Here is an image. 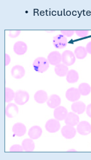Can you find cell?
Segmentation results:
<instances>
[{
	"mask_svg": "<svg viewBox=\"0 0 91 160\" xmlns=\"http://www.w3.org/2000/svg\"><path fill=\"white\" fill-rule=\"evenodd\" d=\"M50 64L47 59L43 57H38L36 58L33 62V67L35 71L43 73L47 71L49 68Z\"/></svg>",
	"mask_w": 91,
	"mask_h": 160,
	"instance_id": "6da1fadb",
	"label": "cell"
},
{
	"mask_svg": "<svg viewBox=\"0 0 91 160\" xmlns=\"http://www.w3.org/2000/svg\"><path fill=\"white\" fill-rule=\"evenodd\" d=\"M30 98L28 93L23 90H18L15 93V102L16 104L19 105H23L26 103Z\"/></svg>",
	"mask_w": 91,
	"mask_h": 160,
	"instance_id": "7a4b0ae2",
	"label": "cell"
},
{
	"mask_svg": "<svg viewBox=\"0 0 91 160\" xmlns=\"http://www.w3.org/2000/svg\"><path fill=\"white\" fill-rule=\"evenodd\" d=\"M45 128L49 132L55 133L60 130V124L58 120L55 118H51L45 124Z\"/></svg>",
	"mask_w": 91,
	"mask_h": 160,
	"instance_id": "3957f363",
	"label": "cell"
},
{
	"mask_svg": "<svg viewBox=\"0 0 91 160\" xmlns=\"http://www.w3.org/2000/svg\"><path fill=\"white\" fill-rule=\"evenodd\" d=\"M76 58L74 53L69 50H66L62 54V62L67 66L73 65L75 62Z\"/></svg>",
	"mask_w": 91,
	"mask_h": 160,
	"instance_id": "277c9868",
	"label": "cell"
},
{
	"mask_svg": "<svg viewBox=\"0 0 91 160\" xmlns=\"http://www.w3.org/2000/svg\"><path fill=\"white\" fill-rule=\"evenodd\" d=\"M67 38L62 34H59L53 38V45L58 49L65 48L67 46Z\"/></svg>",
	"mask_w": 91,
	"mask_h": 160,
	"instance_id": "5b68a950",
	"label": "cell"
},
{
	"mask_svg": "<svg viewBox=\"0 0 91 160\" xmlns=\"http://www.w3.org/2000/svg\"><path fill=\"white\" fill-rule=\"evenodd\" d=\"M77 132L82 136H87L91 132V125L87 121H81L77 126Z\"/></svg>",
	"mask_w": 91,
	"mask_h": 160,
	"instance_id": "8992f818",
	"label": "cell"
},
{
	"mask_svg": "<svg viewBox=\"0 0 91 160\" xmlns=\"http://www.w3.org/2000/svg\"><path fill=\"white\" fill-rule=\"evenodd\" d=\"M80 93L78 88H70L67 90L65 93L66 98L72 102H75L78 101L80 98Z\"/></svg>",
	"mask_w": 91,
	"mask_h": 160,
	"instance_id": "52a82bcc",
	"label": "cell"
},
{
	"mask_svg": "<svg viewBox=\"0 0 91 160\" xmlns=\"http://www.w3.org/2000/svg\"><path fill=\"white\" fill-rule=\"evenodd\" d=\"M77 133V130L74 126L66 125L61 129V134L64 138L67 139H71L74 138Z\"/></svg>",
	"mask_w": 91,
	"mask_h": 160,
	"instance_id": "ba28073f",
	"label": "cell"
},
{
	"mask_svg": "<svg viewBox=\"0 0 91 160\" xmlns=\"http://www.w3.org/2000/svg\"><path fill=\"white\" fill-rule=\"evenodd\" d=\"M67 109L63 106H59L56 108H55L54 111V116L55 119L58 120L59 121H64L68 114Z\"/></svg>",
	"mask_w": 91,
	"mask_h": 160,
	"instance_id": "9c48e42d",
	"label": "cell"
},
{
	"mask_svg": "<svg viewBox=\"0 0 91 160\" xmlns=\"http://www.w3.org/2000/svg\"><path fill=\"white\" fill-rule=\"evenodd\" d=\"M47 60L50 64L57 66L62 62V54L59 51L51 52L48 55Z\"/></svg>",
	"mask_w": 91,
	"mask_h": 160,
	"instance_id": "30bf717a",
	"label": "cell"
},
{
	"mask_svg": "<svg viewBox=\"0 0 91 160\" xmlns=\"http://www.w3.org/2000/svg\"><path fill=\"white\" fill-rule=\"evenodd\" d=\"M65 124L66 125L75 126L79 123V117L77 115V113L73 112L68 113L66 118L64 120Z\"/></svg>",
	"mask_w": 91,
	"mask_h": 160,
	"instance_id": "8fae6325",
	"label": "cell"
},
{
	"mask_svg": "<svg viewBox=\"0 0 91 160\" xmlns=\"http://www.w3.org/2000/svg\"><path fill=\"white\" fill-rule=\"evenodd\" d=\"M18 106L13 103H9L5 108V115L8 118H13L18 113Z\"/></svg>",
	"mask_w": 91,
	"mask_h": 160,
	"instance_id": "7c38bea8",
	"label": "cell"
},
{
	"mask_svg": "<svg viewBox=\"0 0 91 160\" xmlns=\"http://www.w3.org/2000/svg\"><path fill=\"white\" fill-rule=\"evenodd\" d=\"M28 49L27 45L23 41H18L13 46V51L18 56L25 54Z\"/></svg>",
	"mask_w": 91,
	"mask_h": 160,
	"instance_id": "4fadbf2b",
	"label": "cell"
},
{
	"mask_svg": "<svg viewBox=\"0 0 91 160\" xmlns=\"http://www.w3.org/2000/svg\"><path fill=\"white\" fill-rule=\"evenodd\" d=\"M12 131L15 136L18 137H22L26 134V128L23 124L18 122L13 125Z\"/></svg>",
	"mask_w": 91,
	"mask_h": 160,
	"instance_id": "5bb4252c",
	"label": "cell"
},
{
	"mask_svg": "<svg viewBox=\"0 0 91 160\" xmlns=\"http://www.w3.org/2000/svg\"><path fill=\"white\" fill-rule=\"evenodd\" d=\"M12 75L16 79H21L25 74V70L22 66L16 65L14 66L11 71Z\"/></svg>",
	"mask_w": 91,
	"mask_h": 160,
	"instance_id": "9a60e30c",
	"label": "cell"
},
{
	"mask_svg": "<svg viewBox=\"0 0 91 160\" xmlns=\"http://www.w3.org/2000/svg\"><path fill=\"white\" fill-rule=\"evenodd\" d=\"M48 99L47 93L44 90H38L34 95V100L38 103H44L47 102Z\"/></svg>",
	"mask_w": 91,
	"mask_h": 160,
	"instance_id": "2e32d148",
	"label": "cell"
},
{
	"mask_svg": "<svg viewBox=\"0 0 91 160\" xmlns=\"http://www.w3.org/2000/svg\"><path fill=\"white\" fill-rule=\"evenodd\" d=\"M47 103L49 107L55 109L60 105L61 98L59 95L56 94H53L49 97L47 102Z\"/></svg>",
	"mask_w": 91,
	"mask_h": 160,
	"instance_id": "e0dca14e",
	"label": "cell"
},
{
	"mask_svg": "<svg viewBox=\"0 0 91 160\" xmlns=\"http://www.w3.org/2000/svg\"><path fill=\"white\" fill-rule=\"evenodd\" d=\"M30 138L33 139H38L42 134V129L38 126H34L31 127L28 132Z\"/></svg>",
	"mask_w": 91,
	"mask_h": 160,
	"instance_id": "ac0fdd59",
	"label": "cell"
},
{
	"mask_svg": "<svg viewBox=\"0 0 91 160\" xmlns=\"http://www.w3.org/2000/svg\"><path fill=\"white\" fill-rule=\"evenodd\" d=\"M71 108L74 113L77 114H82L86 110V105L83 102L77 101L72 103Z\"/></svg>",
	"mask_w": 91,
	"mask_h": 160,
	"instance_id": "d6986e66",
	"label": "cell"
},
{
	"mask_svg": "<svg viewBox=\"0 0 91 160\" xmlns=\"http://www.w3.org/2000/svg\"><path fill=\"white\" fill-rule=\"evenodd\" d=\"M54 71L57 76L60 77H64L67 76L69 70L67 66L63 63H60L59 64L55 66Z\"/></svg>",
	"mask_w": 91,
	"mask_h": 160,
	"instance_id": "ffe728a7",
	"label": "cell"
},
{
	"mask_svg": "<svg viewBox=\"0 0 91 160\" xmlns=\"http://www.w3.org/2000/svg\"><path fill=\"white\" fill-rule=\"evenodd\" d=\"M22 146L23 151L26 152H32L35 149V145L32 139H25L22 141Z\"/></svg>",
	"mask_w": 91,
	"mask_h": 160,
	"instance_id": "44dd1931",
	"label": "cell"
},
{
	"mask_svg": "<svg viewBox=\"0 0 91 160\" xmlns=\"http://www.w3.org/2000/svg\"><path fill=\"white\" fill-rule=\"evenodd\" d=\"M79 78V74L77 71H76L74 69L69 70L67 76H66V79L67 82L69 83H75L78 82Z\"/></svg>",
	"mask_w": 91,
	"mask_h": 160,
	"instance_id": "7402d4cb",
	"label": "cell"
},
{
	"mask_svg": "<svg viewBox=\"0 0 91 160\" xmlns=\"http://www.w3.org/2000/svg\"><path fill=\"white\" fill-rule=\"evenodd\" d=\"M74 54L76 58L78 59H83L86 58L87 55V52L85 48L83 46H79L76 48L74 50Z\"/></svg>",
	"mask_w": 91,
	"mask_h": 160,
	"instance_id": "603a6c76",
	"label": "cell"
},
{
	"mask_svg": "<svg viewBox=\"0 0 91 160\" xmlns=\"http://www.w3.org/2000/svg\"><path fill=\"white\" fill-rule=\"evenodd\" d=\"M80 93L82 96H87L91 92L90 86L87 83H82L79 85L78 88Z\"/></svg>",
	"mask_w": 91,
	"mask_h": 160,
	"instance_id": "cb8c5ba5",
	"label": "cell"
},
{
	"mask_svg": "<svg viewBox=\"0 0 91 160\" xmlns=\"http://www.w3.org/2000/svg\"><path fill=\"white\" fill-rule=\"evenodd\" d=\"M15 93L10 88H5V101L7 103H10L15 98Z\"/></svg>",
	"mask_w": 91,
	"mask_h": 160,
	"instance_id": "d4e9b609",
	"label": "cell"
},
{
	"mask_svg": "<svg viewBox=\"0 0 91 160\" xmlns=\"http://www.w3.org/2000/svg\"><path fill=\"white\" fill-rule=\"evenodd\" d=\"M10 152H23V149L22 146H20L19 144H15V145H13L10 148Z\"/></svg>",
	"mask_w": 91,
	"mask_h": 160,
	"instance_id": "484cf974",
	"label": "cell"
},
{
	"mask_svg": "<svg viewBox=\"0 0 91 160\" xmlns=\"http://www.w3.org/2000/svg\"><path fill=\"white\" fill-rule=\"evenodd\" d=\"M75 33L79 37L84 38L89 35V30H75Z\"/></svg>",
	"mask_w": 91,
	"mask_h": 160,
	"instance_id": "4316f807",
	"label": "cell"
},
{
	"mask_svg": "<svg viewBox=\"0 0 91 160\" xmlns=\"http://www.w3.org/2000/svg\"><path fill=\"white\" fill-rule=\"evenodd\" d=\"M60 33L65 37H70L74 34L75 30H61Z\"/></svg>",
	"mask_w": 91,
	"mask_h": 160,
	"instance_id": "83f0119b",
	"label": "cell"
},
{
	"mask_svg": "<svg viewBox=\"0 0 91 160\" xmlns=\"http://www.w3.org/2000/svg\"><path fill=\"white\" fill-rule=\"evenodd\" d=\"M20 30H11L9 32V37L11 38H16L20 34Z\"/></svg>",
	"mask_w": 91,
	"mask_h": 160,
	"instance_id": "f1b7e54d",
	"label": "cell"
},
{
	"mask_svg": "<svg viewBox=\"0 0 91 160\" xmlns=\"http://www.w3.org/2000/svg\"><path fill=\"white\" fill-rule=\"evenodd\" d=\"M10 62H11V58L10 56L8 54H5V65L6 66H8Z\"/></svg>",
	"mask_w": 91,
	"mask_h": 160,
	"instance_id": "f546056e",
	"label": "cell"
},
{
	"mask_svg": "<svg viewBox=\"0 0 91 160\" xmlns=\"http://www.w3.org/2000/svg\"><path fill=\"white\" fill-rule=\"evenodd\" d=\"M86 113L87 115L91 118V103L88 105L86 107Z\"/></svg>",
	"mask_w": 91,
	"mask_h": 160,
	"instance_id": "4dcf8cb0",
	"label": "cell"
},
{
	"mask_svg": "<svg viewBox=\"0 0 91 160\" xmlns=\"http://www.w3.org/2000/svg\"><path fill=\"white\" fill-rule=\"evenodd\" d=\"M85 49H86V51H87V53L91 54V41L87 43Z\"/></svg>",
	"mask_w": 91,
	"mask_h": 160,
	"instance_id": "1f68e13d",
	"label": "cell"
},
{
	"mask_svg": "<svg viewBox=\"0 0 91 160\" xmlns=\"http://www.w3.org/2000/svg\"><path fill=\"white\" fill-rule=\"evenodd\" d=\"M72 152V151H74V152H76V150H75V149H69V151H68V152Z\"/></svg>",
	"mask_w": 91,
	"mask_h": 160,
	"instance_id": "d6a6232c",
	"label": "cell"
}]
</instances>
